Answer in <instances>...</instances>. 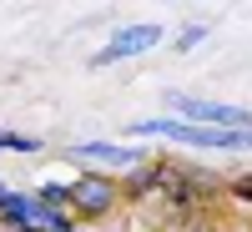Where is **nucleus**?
<instances>
[{
    "label": "nucleus",
    "instance_id": "1",
    "mask_svg": "<svg viewBox=\"0 0 252 232\" xmlns=\"http://www.w3.org/2000/svg\"><path fill=\"white\" fill-rule=\"evenodd\" d=\"M141 136H177V141H192V146H217V152H237V146H252V132H222V126H192V121H141L131 126Z\"/></svg>",
    "mask_w": 252,
    "mask_h": 232
},
{
    "label": "nucleus",
    "instance_id": "2",
    "mask_svg": "<svg viewBox=\"0 0 252 232\" xmlns=\"http://www.w3.org/2000/svg\"><path fill=\"white\" fill-rule=\"evenodd\" d=\"M66 192H71V207H76V212H86V217H101V212H111V207H116V182L101 177V172H81Z\"/></svg>",
    "mask_w": 252,
    "mask_h": 232
},
{
    "label": "nucleus",
    "instance_id": "3",
    "mask_svg": "<svg viewBox=\"0 0 252 232\" xmlns=\"http://www.w3.org/2000/svg\"><path fill=\"white\" fill-rule=\"evenodd\" d=\"M172 106L182 111V116H192V126L197 121H212V126H252V111H242V106H212V101H197V96H172Z\"/></svg>",
    "mask_w": 252,
    "mask_h": 232
},
{
    "label": "nucleus",
    "instance_id": "4",
    "mask_svg": "<svg viewBox=\"0 0 252 232\" xmlns=\"http://www.w3.org/2000/svg\"><path fill=\"white\" fill-rule=\"evenodd\" d=\"M157 40H161V31H157V26H126V31H116L111 46L96 56V66H106V61H121V56H136V51H146V46H157Z\"/></svg>",
    "mask_w": 252,
    "mask_h": 232
},
{
    "label": "nucleus",
    "instance_id": "5",
    "mask_svg": "<svg viewBox=\"0 0 252 232\" xmlns=\"http://www.w3.org/2000/svg\"><path fill=\"white\" fill-rule=\"evenodd\" d=\"M81 157H96V162H116V166H136L141 157L131 152V146H116V141H86V146H76Z\"/></svg>",
    "mask_w": 252,
    "mask_h": 232
},
{
    "label": "nucleus",
    "instance_id": "6",
    "mask_svg": "<svg viewBox=\"0 0 252 232\" xmlns=\"http://www.w3.org/2000/svg\"><path fill=\"white\" fill-rule=\"evenodd\" d=\"M197 40H202V26H187V31H182V35H177V46H182V51H187V46H197Z\"/></svg>",
    "mask_w": 252,
    "mask_h": 232
},
{
    "label": "nucleus",
    "instance_id": "7",
    "mask_svg": "<svg viewBox=\"0 0 252 232\" xmlns=\"http://www.w3.org/2000/svg\"><path fill=\"white\" fill-rule=\"evenodd\" d=\"M237 197H247V202H252V177H242V182H237Z\"/></svg>",
    "mask_w": 252,
    "mask_h": 232
},
{
    "label": "nucleus",
    "instance_id": "8",
    "mask_svg": "<svg viewBox=\"0 0 252 232\" xmlns=\"http://www.w3.org/2000/svg\"><path fill=\"white\" fill-rule=\"evenodd\" d=\"M26 232H46V227H26Z\"/></svg>",
    "mask_w": 252,
    "mask_h": 232
}]
</instances>
